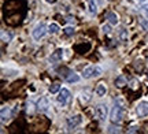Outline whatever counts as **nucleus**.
I'll return each instance as SVG.
<instances>
[{
    "mask_svg": "<svg viewBox=\"0 0 148 134\" xmlns=\"http://www.w3.org/2000/svg\"><path fill=\"white\" fill-rule=\"evenodd\" d=\"M123 110L125 108L121 107L115 104L114 107L111 108V112H110V120L112 123H121L122 122V118H123Z\"/></svg>",
    "mask_w": 148,
    "mask_h": 134,
    "instance_id": "nucleus-1",
    "label": "nucleus"
},
{
    "mask_svg": "<svg viewBox=\"0 0 148 134\" xmlns=\"http://www.w3.org/2000/svg\"><path fill=\"white\" fill-rule=\"evenodd\" d=\"M48 32V27L44 25V23H38V25H36V27L33 29V33H32V36L33 38L36 40V41H40L45 34H47Z\"/></svg>",
    "mask_w": 148,
    "mask_h": 134,
    "instance_id": "nucleus-2",
    "label": "nucleus"
},
{
    "mask_svg": "<svg viewBox=\"0 0 148 134\" xmlns=\"http://www.w3.org/2000/svg\"><path fill=\"white\" fill-rule=\"evenodd\" d=\"M107 115H108V107H107L106 104H97L95 107V116L100 122H104L107 118Z\"/></svg>",
    "mask_w": 148,
    "mask_h": 134,
    "instance_id": "nucleus-3",
    "label": "nucleus"
},
{
    "mask_svg": "<svg viewBox=\"0 0 148 134\" xmlns=\"http://www.w3.org/2000/svg\"><path fill=\"white\" fill-rule=\"evenodd\" d=\"M81 123H82V116H81L79 114L70 116V118H67V120H66V124H67V130H69V131L74 130L75 127H78Z\"/></svg>",
    "mask_w": 148,
    "mask_h": 134,
    "instance_id": "nucleus-4",
    "label": "nucleus"
},
{
    "mask_svg": "<svg viewBox=\"0 0 148 134\" xmlns=\"http://www.w3.org/2000/svg\"><path fill=\"white\" fill-rule=\"evenodd\" d=\"M69 100H70V90L67 88H62L58 93V103L62 107H64Z\"/></svg>",
    "mask_w": 148,
    "mask_h": 134,
    "instance_id": "nucleus-5",
    "label": "nucleus"
},
{
    "mask_svg": "<svg viewBox=\"0 0 148 134\" xmlns=\"http://www.w3.org/2000/svg\"><path fill=\"white\" fill-rule=\"evenodd\" d=\"M136 114L138 118H144L148 115V101H140L136 107Z\"/></svg>",
    "mask_w": 148,
    "mask_h": 134,
    "instance_id": "nucleus-6",
    "label": "nucleus"
},
{
    "mask_svg": "<svg viewBox=\"0 0 148 134\" xmlns=\"http://www.w3.org/2000/svg\"><path fill=\"white\" fill-rule=\"evenodd\" d=\"M36 108H37V111H40V112H47L48 110H49V101H48L47 97H40L37 100Z\"/></svg>",
    "mask_w": 148,
    "mask_h": 134,
    "instance_id": "nucleus-7",
    "label": "nucleus"
},
{
    "mask_svg": "<svg viewBox=\"0 0 148 134\" xmlns=\"http://www.w3.org/2000/svg\"><path fill=\"white\" fill-rule=\"evenodd\" d=\"M63 49L62 48H58L55 49L52 54H51V56H49V62H60V60L63 59Z\"/></svg>",
    "mask_w": 148,
    "mask_h": 134,
    "instance_id": "nucleus-8",
    "label": "nucleus"
},
{
    "mask_svg": "<svg viewBox=\"0 0 148 134\" xmlns=\"http://www.w3.org/2000/svg\"><path fill=\"white\" fill-rule=\"evenodd\" d=\"M90 100H92V93H90L89 90L81 92V95H79V101H81V104H88Z\"/></svg>",
    "mask_w": 148,
    "mask_h": 134,
    "instance_id": "nucleus-9",
    "label": "nucleus"
},
{
    "mask_svg": "<svg viewBox=\"0 0 148 134\" xmlns=\"http://www.w3.org/2000/svg\"><path fill=\"white\" fill-rule=\"evenodd\" d=\"M107 21H108V23H111V25H118V22H119V19H118V15H116L115 12H112V11H110V12H107Z\"/></svg>",
    "mask_w": 148,
    "mask_h": 134,
    "instance_id": "nucleus-10",
    "label": "nucleus"
},
{
    "mask_svg": "<svg viewBox=\"0 0 148 134\" xmlns=\"http://www.w3.org/2000/svg\"><path fill=\"white\" fill-rule=\"evenodd\" d=\"M11 118V114H10V110L8 107H1V123H5L8 122Z\"/></svg>",
    "mask_w": 148,
    "mask_h": 134,
    "instance_id": "nucleus-11",
    "label": "nucleus"
},
{
    "mask_svg": "<svg viewBox=\"0 0 148 134\" xmlns=\"http://www.w3.org/2000/svg\"><path fill=\"white\" fill-rule=\"evenodd\" d=\"M96 96H99V97H104L106 96V93H107V88L104 84H99L97 85V88H96Z\"/></svg>",
    "mask_w": 148,
    "mask_h": 134,
    "instance_id": "nucleus-12",
    "label": "nucleus"
},
{
    "mask_svg": "<svg viewBox=\"0 0 148 134\" xmlns=\"http://www.w3.org/2000/svg\"><path fill=\"white\" fill-rule=\"evenodd\" d=\"M93 70H95V66H89V67H86V69L82 71V77H84L85 80H89L93 77Z\"/></svg>",
    "mask_w": 148,
    "mask_h": 134,
    "instance_id": "nucleus-13",
    "label": "nucleus"
},
{
    "mask_svg": "<svg viewBox=\"0 0 148 134\" xmlns=\"http://www.w3.org/2000/svg\"><path fill=\"white\" fill-rule=\"evenodd\" d=\"M79 80H81L79 75L75 74V73H69V75L66 77V81H67L69 84H75V82H78Z\"/></svg>",
    "mask_w": 148,
    "mask_h": 134,
    "instance_id": "nucleus-14",
    "label": "nucleus"
},
{
    "mask_svg": "<svg viewBox=\"0 0 148 134\" xmlns=\"http://www.w3.org/2000/svg\"><path fill=\"white\" fill-rule=\"evenodd\" d=\"M59 25L58 23H55V22H52V23H49L48 25V33H51V34H56V33H59Z\"/></svg>",
    "mask_w": 148,
    "mask_h": 134,
    "instance_id": "nucleus-15",
    "label": "nucleus"
},
{
    "mask_svg": "<svg viewBox=\"0 0 148 134\" xmlns=\"http://www.w3.org/2000/svg\"><path fill=\"white\" fill-rule=\"evenodd\" d=\"M127 84V80L123 77V75H119V77H116L115 80V86H118V88H122V86H125Z\"/></svg>",
    "mask_w": 148,
    "mask_h": 134,
    "instance_id": "nucleus-16",
    "label": "nucleus"
},
{
    "mask_svg": "<svg viewBox=\"0 0 148 134\" xmlns=\"http://www.w3.org/2000/svg\"><path fill=\"white\" fill-rule=\"evenodd\" d=\"M88 8H89L90 14H96L97 12V4L95 0H88Z\"/></svg>",
    "mask_w": 148,
    "mask_h": 134,
    "instance_id": "nucleus-17",
    "label": "nucleus"
},
{
    "mask_svg": "<svg viewBox=\"0 0 148 134\" xmlns=\"http://www.w3.org/2000/svg\"><path fill=\"white\" fill-rule=\"evenodd\" d=\"M127 38H129V33H127V30L125 27H122L121 32H119V40H121L122 43H126Z\"/></svg>",
    "mask_w": 148,
    "mask_h": 134,
    "instance_id": "nucleus-18",
    "label": "nucleus"
},
{
    "mask_svg": "<svg viewBox=\"0 0 148 134\" xmlns=\"http://www.w3.org/2000/svg\"><path fill=\"white\" fill-rule=\"evenodd\" d=\"M62 88H60V85L59 84H52V85L49 86V92L52 93V95H55V93H59V90H60Z\"/></svg>",
    "mask_w": 148,
    "mask_h": 134,
    "instance_id": "nucleus-19",
    "label": "nucleus"
},
{
    "mask_svg": "<svg viewBox=\"0 0 148 134\" xmlns=\"http://www.w3.org/2000/svg\"><path fill=\"white\" fill-rule=\"evenodd\" d=\"M101 32L104 33V34H110V33H111V23L103 25V26H101Z\"/></svg>",
    "mask_w": 148,
    "mask_h": 134,
    "instance_id": "nucleus-20",
    "label": "nucleus"
},
{
    "mask_svg": "<svg viewBox=\"0 0 148 134\" xmlns=\"http://www.w3.org/2000/svg\"><path fill=\"white\" fill-rule=\"evenodd\" d=\"M140 25L143 26L144 30H147V32H148V18H147V16H145V18H143V19L140 21Z\"/></svg>",
    "mask_w": 148,
    "mask_h": 134,
    "instance_id": "nucleus-21",
    "label": "nucleus"
},
{
    "mask_svg": "<svg viewBox=\"0 0 148 134\" xmlns=\"http://www.w3.org/2000/svg\"><path fill=\"white\" fill-rule=\"evenodd\" d=\"M63 33H64V34H67V36H73V34H74V29H73V27H70V26H67V27H64V29H63Z\"/></svg>",
    "mask_w": 148,
    "mask_h": 134,
    "instance_id": "nucleus-22",
    "label": "nucleus"
},
{
    "mask_svg": "<svg viewBox=\"0 0 148 134\" xmlns=\"http://www.w3.org/2000/svg\"><path fill=\"white\" fill-rule=\"evenodd\" d=\"M107 131H108V133H121V129H119V127H114V126H110Z\"/></svg>",
    "mask_w": 148,
    "mask_h": 134,
    "instance_id": "nucleus-23",
    "label": "nucleus"
},
{
    "mask_svg": "<svg viewBox=\"0 0 148 134\" xmlns=\"http://www.w3.org/2000/svg\"><path fill=\"white\" fill-rule=\"evenodd\" d=\"M1 40H3V41H5V43H7V41H10V40H11V34L3 33V34H1Z\"/></svg>",
    "mask_w": 148,
    "mask_h": 134,
    "instance_id": "nucleus-24",
    "label": "nucleus"
},
{
    "mask_svg": "<svg viewBox=\"0 0 148 134\" xmlns=\"http://www.w3.org/2000/svg\"><path fill=\"white\" fill-rule=\"evenodd\" d=\"M26 105H27V108H26V110H27V112H30V114H32V112H33V103L27 101Z\"/></svg>",
    "mask_w": 148,
    "mask_h": 134,
    "instance_id": "nucleus-25",
    "label": "nucleus"
},
{
    "mask_svg": "<svg viewBox=\"0 0 148 134\" xmlns=\"http://www.w3.org/2000/svg\"><path fill=\"white\" fill-rule=\"evenodd\" d=\"M141 10H143V12H144V14H145V16H147V18H148V4L143 5V8H141Z\"/></svg>",
    "mask_w": 148,
    "mask_h": 134,
    "instance_id": "nucleus-26",
    "label": "nucleus"
},
{
    "mask_svg": "<svg viewBox=\"0 0 148 134\" xmlns=\"http://www.w3.org/2000/svg\"><path fill=\"white\" fill-rule=\"evenodd\" d=\"M45 1H47V3H49V4H53V3H56L58 0H45Z\"/></svg>",
    "mask_w": 148,
    "mask_h": 134,
    "instance_id": "nucleus-27",
    "label": "nucleus"
},
{
    "mask_svg": "<svg viewBox=\"0 0 148 134\" xmlns=\"http://www.w3.org/2000/svg\"><path fill=\"white\" fill-rule=\"evenodd\" d=\"M136 1H138V3H144L145 0H136Z\"/></svg>",
    "mask_w": 148,
    "mask_h": 134,
    "instance_id": "nucleus-28",
    "label": "nucleus"
},
{
    "mask_svg": "<svg viewBox=\"0 0 148 134\" xmlns=\"http://www.w3.org/2000/svg\"><path fill=\"white\" fill-rule=\"evenodd\" d=\"M99 3H100V4H101V3H103V0H99Z\"/></svg>",
    "mask_w": 148,
    "mask_h": 134,
    "instance_id": "nucleus-29",
    "label": "nucleus"
},
{
    "mask_svg": "<svg viewBox=\"0 0 148 134\" xmlns=\"http://www.w3.org/2000/svg\"><path fill=\"white\" fill-rule=\"evenodd\" d=\"M110 1H112V0H110Z\"/></svg>",
    "mask_w": 148,
    "mask_h": 134,
    "instance_id": "nucleus-30",
    "label": "nucleus"
}]
</instances>
